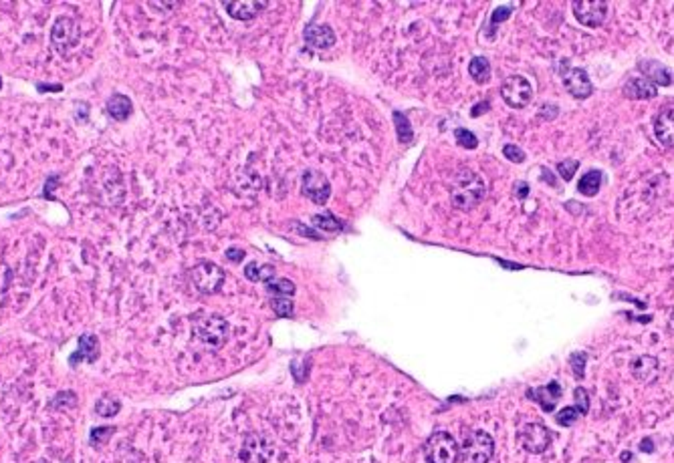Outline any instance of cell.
Listing matches in <instances>:
<instances>
[{"instance_id":"cell-28","label":"cell","mask_w":674,"mask_h":463,"mask_svg":"<svg viewBox=\"0 0 674 463\" xmlns=\"http://www.w3.org/2000/svg\"><path fill=\"white\" fill-rule=\"evenodd\" d=\"M313 226L325 232H339L344 228V224L335 216H331V214H317V216H313Z\"/></svg>"},{"instance_id":"cell-18","label":"cell","mask_w":674,"mask_h":463,"mask_svg":"<svg viewBox=\"0 0 674 463\" xmlns=\"http://www.w3.org/2000/svg\"><path fill=\"white\" fill-rule=\"evenodd\" d=\"M624 95L628 99H634V101H644V99H654L656 97V85L652 81H648L644 77H634L630 79L626 85H624Z\"/></svg>"},{"instance_id":"cell-34","label":"cell","mask_w":674,"mask_h":463,"mask_svg":"<svg viewBox=\"0 0 674 463\" xmlns=\"http://www.w3.org/2000/svg\"><path fill=\"white\" fill-rule=\"evenodd\" d=\"M455 137H457V141H459L460 145L466 147V150H475V147L479 145L477 135L470 133V131H466V129H457V131H455Z\"/></svg>"},{"instance_id":"cell-40","label":"cell","mask_w":674,"mask_h":463,"mask_svg":"<svg viewBox=\"0 0 674 463\" xmlns=\"http://www.w3.org/2000/svg\"><path fill=\"white\" fill-rule=\"evenodd\" d=\"M226 258L237 264V262H241L244 258V250H241V248H228L226 250Z\"/></svg>"},{"instance_id":"cell-43","label":"cell","mask_w":674,"mask_h":463,"mask_svg":"<svg viewBox=\"0 0 674 463\" xmlns=\"http://www.w3.org/2000/svg\"><path fill=\"white\" fill-rule=\"evenodd\" d=\"M620 457H622V462H630V460H632V453H630V451H624Z\"/></svg>"},{"instance_id":"cell-20","label":"cell","mask_w":674,"mask_h":463,"mask_svg":"<svg viewBox=\"0 0 674 463\" xmlns=\"http://www.w3.org/2000/svg\"><path fill=\"white\" fill-rule=\"evenodd\" d=\"M106 109H108V115L111 119L115 121H126L132 113H134V103L130 97L121 95V93H115L111 95L106 103Z\"/></svg>"},{"instance_id":"cell-29","label":"cell","mask_w":674,"mask_h":463,"mask_svg":"<svg viewBox=\"0 0 674 463\" xmlns=\"http://www.w3.org/2000/svg\"><path fill=\"white\" fill-rule=\"evenodd\" d=\"M586 360H588V353L584 351H577L569 357V367H571V373L577 381H582L586 377Z\"/></svg>"},{"instance_id":"cell-23","label":"cell","mask_w":674,"mask_h":463,"mask_svg":"<svg viewBox=\"0 0 674 463\" xmlns=\"http://www.w3.org/2000/svg\"><path fill=\"white\" fill-rule=\"evenodd\" d=\"M468 75L473 77L475 83H486L490 79V63L486 61L485 56H475L468 63Z\"/></svg>"},{"instance_id":"cell-35","label":"cell","mask_w":674,"mask_h":463,"mask_svg":"<svg viewBox=\"0 0 674 463\" xmlns=\"http://www.w3.org/2000/svg\"><path fill=\"white\" fill-rule=\"evenodd\" d=\"M394 119H396V123H398V137H400V141L410 143V141H412V129L408 127V119H406V115H402L400 111H396V113H394Z\"/></svg>"},{"instance_id":"cell-16","label":"cell","mask_w":674,"mask_h":463,"mask_svg":"<svg viewBox=\"0 0 674 463\" xmlns=\"http://www.w3.org/2000/svg\"><path fill=\"white\" fill-rule=\"evenodd\" d=\"M303 39L311 49H319V51L331 49L337 41L333 28L329 25H309L303 32Z\"/></svg>"},{"instance_id":"cell-44","label":"cell","mask_w":674,"mask_h":463,"mask_svg":"<svg viewBox=\"0 0 674 463\" xmlns=\"http://www.w3.org/2000/svg\"><path fill=\"white\" fill-rule=\"evenodd\" d=\"M668 327H671V329L674 331V309H673V312H671V318H668Z\"/></svg>"},{"instance_id":"cell-10","label":"cell","mask_w":674,"mask_h":463,"mask_svg":"<svg viewBox=\"0 0 674 463\" xmlns=\"http://www.w3.org/2000/svg\"><path fill=\"white\" fill-rule=\"evenodd\" d=\"M573 14L579 21V25L588 26V28H595V26L604 25L606 17H608V2L604 0H579V2H571Z\"/></svg>"},{"instance_id":"cell-17","label":"cell","mask_w":674,"mask_h":463,"mask_svg":"<svg viewBox=\"0 0 674 463\" xmlns=\"http://www.w3.org/2000/svg\"><path fill=\"white\" fill-rule=\"evenodd\" d=\"M630 371H632V375H634L636 381H640V383H652V381H656V377L660 373V362H658L656 357L642 355V357L632 360Z\"/></svg>"},{"instance_id":"cell-27","label":"cell","mask_w":674,"mask_h":463,"mask_svg":"<svg viewBox=\"0 0 674 463\" xmlns=\"http://www.w3.org/2000/svg\"><path fill=\"white\" fill-rule=\"evenodd\" d=\"M75 405H77V395L73 391H63L54 395L53 401L49 403V409L61 411V409H73Z\"/></svg>"},{"instance_id":"cell-36","label":"cell","mask_w":674,"mask_h":463,"mask_svg":"<svg viewBox=\"0 0 674 463\" xmlns=\"http://www.w3.org/2000/svg\"><path fill=\"white\" fill-rule=\"evenodd\" d=\"M577 167H579V161L577 159H564L562 163H557V172H559V176L566 181L573 178V174H575Z\"/></svg>"},{"instance_id":"cell-37","label":"cell","mask_w":674,"mask_h":463,"mask_svg":"<svg viewBox=\"0 0 674 463\" xmlns=\"http://www.w3.org/2000/svg\"><path fill=\"white\" fill-rule=\"evenodd\" d=\"M503 155H505L509 161H515V163H523V161H525V152H523L521 147L513 145V143H509V145L503 147Z\"/></svg>"},{"instance_id":"cell-13","label":"cell","mask_w":674,"mask_h":463,"mask_svg":"<svg viewBox=\"0 0 674 463\" xmlns=\"http://www.w3.org/2000/svg\"><path fill=\"white\" fill-rule=\"evenodd\" d=\"M564 87L575 99H588L593 93V85L584 69H569L564 73Z\"/></svg>"},{"instance_id":"cell-21","label":"cell","mask_w":674,"mask_h":463,"mask_svg":"<svg viewBox=\"0 0 674 463\" xmlns=\"http://www.w3.org/2000/svg\"><path fill=\"white\" fill-rule=\"evenodd\" d=\"M638 69L644 73V79L652 81L654 85H662V87L673 85V79H671L673 73L664 65H660L658 61H644V63L638 65Z\"/></svg>"},{"instance_id":"cell-14","label":"cell","mask_w":674,"mask_h":463,"mask_svg":"<svg viewBox=\"0 0 674 463\" xmlns=\"http://www.w3.org/2000/svg\"><path fill=\"white\" fill-rule=\"evenodd\" d=\"M562 393H564L562 385H559L557 381H551V383H547V385L543 387H537V389H529V391H527V397H529L531 401H535L545 413H551L553 409H555V405H557Z\"/></svg>"},{"instance_id":"cell-42","label":"cell","mask_w":674,"mask_h":463,"mask_svg":"<svg viewBox=\"0 0 674 463\" xmlns=\"http://www.w3.org/2000/svg\"><path fill=\"white\" fill-rule=\"evenodd\" d=\"M640 449H642V451H646V453H654V447H652V439H644V441L640 443Z\"/></svg>"},{"instance_id":"cell-11","label":"cell","mask_w":674,"mask_h":463,"mask_svg":"<svg viewBox=\"0 0 674 463\" xmlns=\"http://www.w3.org/2000/svg\"><path fill=\"white\" fill-rule=\"evenodd\" d=\"M301 189H303V196H307L313 204L317 206H324L325 202L329 200V194H331V183L329 180L325 178L321 172H315V169H309L303 174V180H301Z\"/></svg>"},{"instance_id":"cell-39","label":"cell","mask_w":674,"mask_h":463,"mask_svg":"<svg viewBox=\"0 0 674 463\" xmlns=\"http://www.w3.org/2000/svg\"><path fill=\"white\" fill-rule=\"evenodd\" d=\"M515 196H517L519 200H525V198L529 196V185H527L525 181H517V183H515Z\"/></svg>"},{"instance_id":"cell-7","label":"cell","mask_w":674,"mask_h":463,"mask_svg":"<svg viewBox=\"0 0 674 463\" xmlns=\"http://www.w3.org/2000/svg\"><path fill=\"white\" fill-rule=\"evenodd\" d=\"M275 455V443L267 433H248L244 438L239 457L243 463H269Z\"/></svg>"},{"instance_id":"cell-12","label":"cell","mask_w":674,"mask_h":463,"mask_svg":"<svg viewBox=\"0 0 674 463\" xmlns=\"http://www.w3.org/2000/svg\"><path fill=\"white\" fill-rule=\"evenodd\" d=\"M101 355V344H99V338L91 333H85V335L79 336V347L77 351L69 357V364L71 367H77L81 362H89V364H95V360L99 359Z\"/></svg>"},{"instance_id":"cell-4","label":"cell","mask_w":674,"mask_h":463,"mask_svg":"<svg viewBox=\"0 0 674 463\" xmlns=\"http://www.w3.org/2000/svg\"><path fill=\"white\" fill-rule=\"evenodd\" d=\"M460 445L457 439L446 431H436L426 439L422 447V455L426 463H457Z\"/></svg>"},{"instance_id":"cell-31","label":"cell","mask_w":674,"mask_h":463,"mask_svg":"<svg viewBox=\"0 0 674 463\" xmlns=\"http://www.w3.org/2000/svg\"><path fill=\"white\" fill-rule=\"evenodd\" d=\"M113 433H115V427H95V429H91L89 443H91L93 447H101V445H103Z\"/></svg>"},{"instance_id":"cell-30","label":"cell","mask_w":674,"mask_h":463,"mask_svg":"<svg viewBox=\"0 0 674 463\" xmlns=\"http://www.w3.org/2000/svg\"><path fill=\"white\" fill-rule=\"evenodd\" d=\"M579 409L575 407V405H571V407H564L562 411L557 413L555 415V421H557V425H562V427H571V425H575V421L579 419Z\"/></svg>"},{"instance_id":"cell-5","label":"cell","mask_w":674,"mask_h":463,"mask_svg":"<svg viewBox=\"0 0 674 463\" xmlns=\"http://www.w3.org/2000/svg\"><path fill=\"white\" fill-rule=\"evenodd\" d=\"M194 333L196 336L210 344V347H222L228 338V333H230V327L228 322L218 316V314H206V316H196L194 318Z\"/></svg>"},{"instance_id":"cell-45","label":"cell","mask_w":674,"mask_h":463,"mask_svg":"<svg viewBox=\"0 0 674 463\" xmlns=\"http://www.w3.org/2000/svg\"><path fill=\"white\" fill-rule=\"evenodd\" d=\"M0 89H2V77H0Z\"/></svg>"},{"instance_id":"cell-15","label":"cell","mask_w":674,"mask_h":463,"mask_svg":"<svg viewBox=\"0 0 674 463\" xmlns=\"http://www.w3.org/2000/svg\"><path fill=\"white\" fill-rule=\"evenodd\" d=\"M654 135L662 147H674V107L662 109L654 117Z\"/></svg>"},{"instance_id":"cell-9","label":"cell","mask_w":674,"mask_h":463,"mask_svg":"<svg viewBox=\"0 0 674 463\" xmlns=\"http://www.w3.org/2000/svg\"><path fill=\"white\" fill-rule=\"evenodd\" d=\"M501 97L513 109H523L533 99V87L525 77L511 75V77L505 79L503 85H501Z\"/></svg>"},{"instance_id":"cell-22","label":"cell","mask_w":674,"mask_h":463,"mask_svg":"<svg viewBox=\"0 0 674 463\" xmlns=\"http://www.w3.org/2000/svg\"><path fill=\"white\" fill-rule=\"evenodd\" d=\"M244 276L250 280V282H270L275 278V268L269 266V264H257V262H250L246 264L244 268Z\"/></svg>"},{"instance_id":"cell-2","label":"cell","mask_w":674,"mask_h":463,"mask_svg":"<svg viewBox=\"0 0 674 463\" xmlns=\"http://www.w3.org/2000/svg\"><path fill=\"white\" fill-rule=\"evenodd\" d=\"M49 41H51V49L59 56H69L79 47V41H81V30H79L77 21L71 17H59L51 26Z\"/></svg>"},{"instance_id":"cell-19","label":"cell","mask_w":674,"mask_h":463,"mask_svg":"<svg viewBox=\"0 0 674 463\" xmlns=\"http://www.w3.org/2000/svg\"><path fill=\"white\" fill-rule=\"evenodd\" d=\"M269 2H255V0H241V2H224L226 12L237 21H250L255 19L263 8H267Z\"/></svg>"},{"instance_id":"cell-26","label":"cell","mask_w":674,"mask_h":463,"mask_svg":"<svg viewBox=\"0 0 674 463\" xmlns=\"http://www.w3.org/2000/svg\"><path fill=\"white\" fill-rule=\"evenodd\" d=\"M121 411V403L119 399H113V397H101L97 403H95V413L103 419H109V417H115L117 413Z\"/></svg>"},{"instance_id":"cell-6","label":"cell","mask_w":674,"mask_h":463,"mask_svg":"<svg viewBox=\"0 0 674 463\" xmlns=\"http://www.w3.org/2000/svg\"><path fill=\"white\" fill-rule=\"evenodd\" d=\"M190 278L200 294H216L224 286L226 274L220 266H216L215 262H200L192 268Z\"/></svg>"},{"instance_id":"cell-41","label":"cell","mask_w":674,"mask_h":463,"mask_svg":"<svg viewBox=\"0 0 674 463\" xmlns=\"http://www.w3.org/2000/svg\"><path fill=\"white\" fill-rule=\"evenodd\" d=\"M481 111L485 113V111H488V101H485V103H479V105H475V111L470 113L473 117H479L481 115Z\"/></svg>"},{"instance_id":"cell-33","label":"cell","mask_w":674,"mask_h":463,"mask_svg":"<svg viewBox=\"0 0 674 463\" xmlns=\"http://www.w3.org/2000/svg\"><path fill=\"white\" fill-rule=\"evenodd\" d=\"M573 399H575V407L579 409L582 415H588L590 411V395L584 387H575L573 389Z\"/></svg>"},{"instance_id":"cell-46","label":"cell","mask_w":674,"mask_h":463,"mask_svg":"<svg viewBox=\"0 0 674 463\" xmlns=\"http://www.w3.org/2000/svg\"><path fill=\"white\" fill-rule=\"evenodd\" d=\"M37 463H49V462H37Z\"/></svg>"},{"instance_id":"cell-32","label":"cell","mask_w":674,"mask_h":463,"mask_svg":"<svg viewBox=\"0 0 674 463\" xmlns=\"http://www.w3.org/2000/svg\"><path fill=\"white\" fill-rule=\"evenodd\" d=\"M272 310L279 318H289V316H293L295 307H293V300H289V298H275Z\"/></svg>"},{"instance_id":"cell-25","label":"cell","mask_w":674,"mask_h":463,"mask_svg":"<svg viewBox=\"0 0 674 463\" xmlns=\"http://www.w3.org/2000/svg\"><path fill=\"white\" fill-rule=\"evenodd\" d=\"M267 290H269L270 294H275V296H279V298H289V296H293L295 294V284L291 282V280H287V278H272L270 282H267Z\"/></svg>"},{"instance_id":"cell-8","label":"cell","mask_w":674,"mask_h":463,"mask_svg":"<svg viewBox=\"0 0 674 463\" xmlns=\"http://www.w3.org/2000/svg\"><path fill=\"white\" fill-rule=\"evenodd\" d=\"M517 441L519 445L527 451V453H533V455H539V453H545L549 447H551V433L545 425L541 423H527L519 429L517 433Z\"/></svg>"},{"instance_id":"cell-3","label":"cell","mask_w":674,"mask_h":463,"mask_svg":"<svg viewBox=\"0 0 674 463\" xmlns=\"http://www.w3.org/2000/svg\"><path fill=\"white\" fill-rule=\"evenodd\" d=\"M495 455V441L493 438L481 431V429H473L468 431L462 445H460V462L462 463H488Z\"/></svg>"},{"instance_id":"cell-38","label":"cell","mask_w":674,"mask_h":463,"mask_svg":"<svg viewBox=\"0 0 674 463\" xmlns=\"http://www.w3.org/2000/svg\"><path fill=\"white\" fill-rule=\"evenodd\" d=\"M513 8H515L513 4H507V6H501V8H497V10H495V14H493V25H497V23H501V21L509 19V17H511Z\"/></svg>"},{"instance_id":"cell-24","label":"cell","mask_w":674,"mask_h":463,"mask_svg":"<svg viewBox=\"0 0 674 463\" xmlns=\"http://www.w3.org/2000/svg\"><path fill=\"white\" fill-rule=\"evenodd\" d=\"M599 187H602V172H597V169L588 172V174L579 180V183H577L579 194H584V196H588V198L595 196V194L599 192Z\"/></svg>"},{"instance_id":"cell-1","label":"cell","mask_w":674,"mask_h":463,"mask_svg":"<svg viewBox=\"0 0 674 463\" xmlns=\"http://www.w3.org/2000/svg\"><path fill=\"white\" fill-rule=\"evenodd\" d=\"M485 180L473 169H460L450 183V202L464 212L479 206L485 200Z\"/></svg>"}]
</instances>
